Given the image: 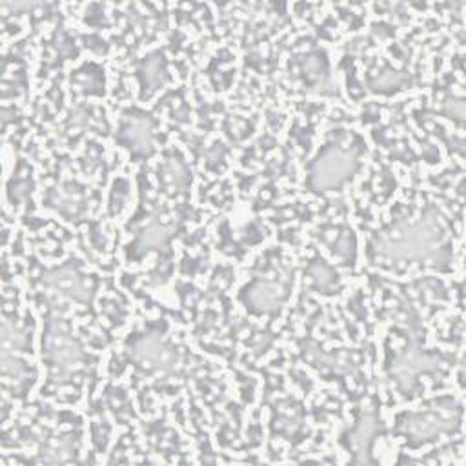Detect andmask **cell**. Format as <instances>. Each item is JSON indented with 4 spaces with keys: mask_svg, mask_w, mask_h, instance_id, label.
<instances>
[{
    "mask_svg": "<svg viewBox=\"0 0 466 466\" xmlns=\"http://www.w3.org/2000/svg\"><path fill=\"white\" fill-rule=\"evenodd\" d=\"M46 281L52 286L59 288V290H64V293L75 295L77 299H86V295H82L84 288H82V283H80L79 279L75 277V273L68 272V270H61V272L49 273Z\"/></svg>",
    "mask_w": 466,
    "mask_h": 466,
    "instance_id": "3",
    "label": "cell"
},
{
    "mask_svg": "<svg viewBox=\"0 0 466 466\" xmlns=\"http://www.w3.org/2000/svg\"><path fill=\"white\" fill-rule=\"evenodd\" d=\"M355 168V160L343 151H330L317 160L313 170V184L317 188H334L348 179Z\"/></svg>",
    "mask_w": 466,
    "mask_h": 466,
    "instance_id": "2",
    "label": "cell"
},
{
    "mask_svg": "<svg viewBox=\"0 0 466 466\" xmlns=\"http://www.w3.org/2000/svg\"><path fill=\"white\" fill-rule=\"evenodd\" d=\"M126 133L130 135V144H133V148H144V150L150 148V132H148V127L142 123L132 124V127Z\"/></svg>",
    "mask_w": 466,
    "mask_h": 466,
    "instance_id": "6",
    "label": "cell"
},
{
    "mask_svg": "<svg viewBox=\"0 0 466 466\" xmlns=\"http://www.w3.org/2000/svg\"><path fill=\"white\" fill-rule=\"evenodd\" d=\"M433 237H435L433 224L410 226L405 231H396L391 242L387 246V251L394 257H417L426 254Z\"/></svg>",
    "mask_w": 466,
    "mask_h": 466,
    "instance_id": "1",
    "label": "cell"
},
{
    "mask_svg": "<svg viewBox=\"0 0 466 466\" xmlns=\"http://www.w3.org/2000/svg\"><path fill=\"white\" fill-rule=\"evenodd\" d=\"M170 237V230L164 226H150L144 231V242L150 246H157L160 242H164Z\"/></svg>",
    "mask_w": 466,
    "mask_h": 466,
    "instance_id": "7",
    "label": "cell"
},
{
    "mask_svg": "<svg viewBox=\"0 0 466 466\" xmlns=\"http://www.w3.org/2000/svg\"><path fill=\"white\" fill-rule=\"evenodd\" d=\"M49 350H52L53 357H55V361H59V363H73V361L79 359V350H77L70 341L61 337V335H59V337H53L52 348Z\"/></svg>",
    "mask_w": 466,
    "mask_h": 466,
    "instance_id": "5",
    "label": "cell"
},
{
    "mask_svg": "<svg viewBox=\"0 0 466 466\" xmlns=\"http://www.w3.org/2000/svg\"><path fill=\"white\" fill-rule=\"evenodd\" d=\"M250 301L257 308L272 310L273 306L279 304V288L272 286V284H259V286L251 288Z\"/></svg>",
    "mask_w": 466,
    "mask_h": 466,
    "instance_id": "4",
    "label": "cell"
}]
</instances>
